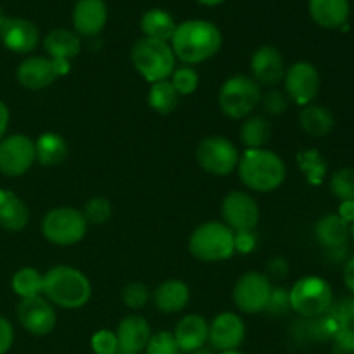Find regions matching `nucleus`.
Instances as JSON below:
<instances>
[{
  "label": "nucleus",
  "mask_w": 354,
  "mask_h": 354,
  "mask_svg": "<svg viewBox=\"0 0 354 354\" xmlns=\"http://www.w3.org/2000/svg\"><path fill=\"white\" fill-rule=\"evenodd\" d=\"M290 308L303 318H317L328 313L334 304V292L327 280L308 275L289 289Z\"/></svg>",
  "instance_id": "nucleus-7"
},
{
  "label": "nucleus",
  "mask_w": 354,
  "mask_h": 354,
  "mask_svg": "<svg viewBox=\"0 0 354 354\" xmlns=\"http://www.w3.org/2000/svg\"><path fill=\"white\" fill-rule=\"evenodd\" d=\"M261 104L265 106V111L273 116H279V114L286 113L287 107H289V99H287L286 92L277 88H270L265 95L261 97Z\"/></svg>",
  "instance_id": "nucleus-41"
},
{
  "label": "nucleus",
  "mask_w": 354,
  "mask_h": 354,
  "mask_svg": "<svg viewBox=\"0 0 354 354\" xmlns=\"http://www.w3.org/2000/svg\"><path fill=\"white\" fill-rule=\"evenodd\" d=\"M130 57L138 75L151 85L169 80L176 68V57L171 50V45L154 38L144 37L135 41Z\"/></svg>",
  "instance_id": "nucleus-4"
},
{
  "label": "nucleus",
  "mask_w": 354,
  "mask_h": 354,
  "mask_svg": "<svg viewBox=\"0 0 354 354\" xmlns=\"http://www.w3.org/2000/svg\"><path fill=\"white\" fill-rule=\"evenodd\" d=\"M223 44L220 28L206 19H187L176 24L169 45L176 59L187 66L201 64L214 57Z\"/></svg>",
  "instance_id": "nucleus-1"
},
{
  "label": "nucleus",
  "mask_w": 354,
  "mask_h": 354,
  "mask_svg": "<svg viewBox=\"0 0 354 354\" xmlns=\"http://www.w3.org/2000/svg\"><path fill=\"white\" fill-rule=\"evenodd\" d=\"M266 272H268V279L270 277H273V279H283V277L287 275V272H289V265H287L286 259L282 258H273L270 259L268 266H266Z\"/></svg>",
  "instance_id": "nucleus-46"
},
{
  "label": "nucleus",
  "mask_w": 354,
  "mask_h": 354,
  "mask_svg": "<svg viewBox=\"0 0 354 354\" xmlns=\"http://www.w3.org/2000/svg\"><path fill=\"white\" fill-rule=\"evenodd\" d=\"M35 152L38 165L45 168L59 166L68 158V142L55 131H45L35 140Z\"/></svg>",
  "instance_id": "nucleus-27"
},
{
  "label": "nucleus",
  "mask_w": 354,
  "mask_h": 354,
  "mask_svg": "<svg viewBox=\"0 0 354 354\" xmlns=\"http://www.w3.org/2000/svg\"><path fill=\"white\" fill-rule=\"evenodd\" d=\"M169 82L175 86L176 93L180 97L183 95H192L194 92L199 86V75H197L196 69L192 66H180V68H175L173 75L169 76Z\"/></svg>",
  "instance_id": "nucleus-34"
},
{
  "label": "nucleus",
  "mask_w": 354,
  "mask_h": 354,
  "mask_svg": "<svg viewBox=\"0 0 354 354\" xmlns=\"http://www.w3.org/2000/svg\"><path fill=\"white\" fill-rule=\"evenodd\" d=\"M283 86L290 102L301 107L310 106L320 90V73L308 61L294 62L289 69H286Z\"/></svg>",
  "instance_id": "nucleus-12"
},
{
  "label": "nucleus",
  "mask_w": 354,
  "mask_h": 354,
  "mask_svg": "<svg viewBox=\"0 0 354 354\" xmlns=\"http://www.w3.org/2000/svg\"><path fill=\"white\" fill-rule=\"evenodd\" d=\"M349 237H353V241H354V221L349 225Z\"/></svg>",
  "instance_id": "nucleus-52"
},
{
  "label": "nucleus",
  "mask_w": 354,
  "mask_h": 354,
  "mask_svg": "<svg viewBox=\"0 0 354 354\" xmlns=\"http://www.w3.org/2000/svg\"><path fill=\"white\" fill-rule=\"evenodd\" d=\"M223 223L232 232H254L259 223V206L254 197L242 190H232L221 203Z\"/></svg>",
  "instance_id": "nucleus-14"
},
{
  "label": "nucleus",
  "mask_w": 354,
  "mask_h": 354,
  "mask_svg": "<svg viewBox=\"0 0 354 354\" xmlns=\"http://www.w3.org/2000/svg\"><path fill=\"white\" fill-rule=\"evenodd\" d=\"M173 335H175V341L178 344L180 351L194 353L197 349H203L204 344L207 342V337H209V324L201 315L190 313L176 324Z\"/></svg>",
  "instance_id": "nucleus-21"
},
{
  "label": "nucleus",
  "mask_w": 354,
  "mask_h": 354,
  "mask_svg": "<svg viewBox=\"0 0 354 354\" xmlns=\"http://www.w3.org/2000/svg\"><path fill=\"white\" fill-rule=\"evenodd\" d=\"M272 123L259 114L245 118L241 127V140L248 149H265L272 138Z\"/></svg>",
  "instance_id": "nucleus-30"
},
{
  "label": "nucleus",
  "mask_w": 354,
  "mask_h": 354,
  "mask_svg": "<svg viewBox=\"0 0 354 354\" xmlns=\"http://www.w3.org/2000/svg\"><path fill=\"white\" fill-rule=\"evenodd\" d=\"M88 221L76 207L61 206L48 211L41 220V234L50 244L69 248L85 239Z\"/></svg>",
  "instance_id": "nucleus-8"
},
{
  "label": "nucleus",
  "mask_w": 354,
  "mask_h": 354,
  "mask_svg": "<svg viewBox=\"0 0 354 354\" xmlns=\"http://www.w3.org/2000/svg\"><path fill=\"white\" fill-rule=\"evenodd\" d=\"M334 114L325 106L310 104V106H304L299 113V127L303 128L304 133L315 138L327 137L334 130Z\"/></svg>",
  "instance_id": "nucleus-28"
},
{
  "label": "nucleus",
  "mask_w": 354,
  "mask_h": 354,
  "mask_svg": "<svg viewBox=\"0 0 354 354\" xmlns=\"http://www.w3.org/2000/svg\"><path fill=\"white\" fill-rule=\"evenodd\" d=\"M258 244V237L254 232H234V248L235 252L241 254H251Z\"/></svg>",
  "instance_id": "nucleus-44"
},
{
  "label": "nucleus",
  "mask_w": 354,
  "mask_h": 354,
  "mask_svg": "<svg viewBox=\"0 0 354 354\" xmlns=\"http://www.w3.org/2000/svg\"><path fill=\"white\" fill-rule=\"evenodd\" d=\"M261 86L248 75L230 76L221 85L218 106L230 120H245L261 104Z\"/></svg>",
  "instance_id": "nucleus-6"
},
{
  "label": "nucleus",
  "mask_w": 354,
  "mask_h": 354,
  "mask_svg": "<svg viewBox=\"0 0 354 354\" xmlns=\"http://www.w3.org/2000/svg\"><path fill=\"white\" fill-rule=\"evenodd\" d=\"M0 40L14 54H31L40 44V30L30 19L3 16L0 19Z\"/></svg>",
  "instance_id": "nucleus-16"
},
{
  "label": "nucleus",
  "mask_w": 354,
  "mask_h": 354,
  "mask_svg": "<svg viewBox=\"0 0 354 354\" xmlns=\"http://www.w3.org/2000/svg\"><path fill=\"white\" fill-rule=\"evenodd\" d=\"M190 354H213L211 351H207V349H197V351H194V353H190Z\"/></svg>",
  "instance_id": "nucleus-51"
},
{
  "label": "nucleus",
  "mask_w": 354,
  "mask_h": 354,
  "mask_svg": "<svg viewBox=\"0 0 354 354\" xmlns=\"http://www.w3.org/2000/svg\"><path fill=\"white\" fill-rule=\"evenodd\" d=\"M85 220L93 225H102L109 221L111 214H113V206L104 197H93L85 204V209L82 211Z\"/></svg>",
  "instance_id": "nucleus-37"
},
{
  "label": "nucleus",
  "mask_w": 354,
  "mask_h": 354,
  "mask_svg": "<svg viewBox=\"0 0 354 354\" xmlns=\"http://www.w3.org/2000/svg\"><path fill=\"white\" fill-rule=\"evenodd\" d=\"M2 17H3V14H2V9H0V19H2Z\"/></svg>",
  "instance_id": "nucleus-54"
},
{
  "label": "nucleus",
  "mask_w": 354,
  "mask_h": 354,
  "mask_svg": "<svg viewBox=\"0 0 354 354\" xmlns=\"http://www.w3.org/2000/svg\"><path fill=\"white\" fill-rule=\"evenodd\" d=\"M244 339L245 324L239 315L232 313V311H223L211 322L207 341L218 351H237Z\"/></svg>",
  "instance_id": "nucleus-17"
},
{
  "label": "nucleus",
  "mask_w": 354,
  "mask_h": 354,
  "mask_svg": "<svg viewBox=\"0 0 354 354\" xmlns=\"http://www.w3.org/2000/svg\"><path fill=\"white\" fill-rule=\"evenodd\" d=\"M44 48L48 57L71 62L82 50V38L68 28H55L44 38Z\"/></svg>",
  "instance_id": "nucleus-23"
},
{
  "label": "nucleus",
  "mask_w": 354,
  "mask_h": 354,
  "mask_svg": "<svg viewBox=\"0 0 354 354\" xmlns=\"http://www.w3.org/2000/svg\"><path fill=\"white\" fill-rule=\"evenodd\" d=\"M17 320L21 327L31 335L44 337L55 328L57 315H55L54 304L48 303L44 296H37L21 299L17 306Z\"/></svg>",
  "instance_id": "nucleus-15"
},
{
  "label": "nucleus",
  "mask_w": 354,
  "mask_h": 354,
  "mask_svg": "<svg viewBox=\"0 0 354 354\" xmlns=\"http://www.w3.org/2000/svg\"><path fill=\"white\" fill-rule=\"evenodd\" d=\"M315 237L318 244L328 251L344 248L349 241V223H346L339 214H327L315 225Z\"/></svg>",
  "instance_id": "nucleus-26"
},
{
  "label": "nucleus",
  "mask_w": 354,
  "mask_h": 354,
  "mask_svg": "<svg viewBox=\"0 0 354 354\" xmlns=\"http://www.w3.org/2000/svg\"><path fill=\"white\" fill-rule=\"evenodd\" d=\"M197 162L206 173L214 176H227L237 169L239 154L232 140L221 135H211L201 140L196 151Z\"/></svg>",
  "instance_id": "nucleus-9"
},
{
  "label": "nucleus",
  "mask_w": 354,
  "mask_h": 354,
  "mask_svg": "<svg viewBox=\"0 0 354 354\" xmlns=\"http://www.w3.org/2000/svg\"><path fill=\"white\" fill-rule=\"evenodd\" d=\"M330 192L339 201H354V168H342L330 178Z\"/></svg>",
  "instance_id": "nucleus-35"
},
{
  "label": "nucleus",
  "mask_w": 354,
  "mask_h": 354,
  "mask_svg": "<svg viewBox=\"0 0 354 354\" xmlns=\"http://www.w3.org/2000/svg\"><path fill=\"white\" fill-rule=\"evenodd\" d=\"M308 10L318 26L337 30L348 24L351 6L349 0H310Z\"/></svg>",
  "instance_id": "nucleus-22"
},
{
  "label": "nucleus",
  "mask_w": 354,
  "mask_h": 354,
  "mask_svg": "<svg viewBox=\"0 0 354 354\" xmlns=\"http://www.w3.org/2000/svg\"><path fill=\"white\" fill-rule=\"evenodd\" d=\"M220 354H242V353H239V351H223V353H220Z\"/></svg>",
  "instance_id": "nucleus-53"
},
{
  "label": "nucleus",
  "mask_w": 354,
  "mask_h": 354,
  "mask_svg": "<svg viewBox=\"0 0 354 354\" xmlns=\"http://www.w3.org/2000/svg\"><path fill=\"white\" fill-rule=\"evenodd\" d=\"M180 95L176 93L175 86L171 85L169 80H162V82L152 83L149 88L147 102L152 111L159 114H169L176 109L178 106Z\"/></svg>",
  "instance_id": "nucleus-31"
},
{
  "label": "nucleus",
  "mask_w": 354,
  "mask_h": 354,
  "mask_svg": "<svg viewBox=\"0 0 354 354\" xmlns=\"http://www.w3.org/2000/svg\"><path fill=\"white\" fill-rule=\"evenodd\" d=\"M107 6L104 0H76L73 7V28L80 38L97 37L107 24Z\"/></svg>",
  "instance_id": "nucleus-19"
},
{
  "label": "nucleus",
  "mask_w": 354,
  "mask_h": 354,
  "mask_svg": "<svg viewBox=\"0 0 354 354\" xmlns=\"http://www.w3.org/2000/svg\"><path fill=\"white\" fill-rule=\"evenodd\" d=\"M69 69H71L69 61L45 57V55H30L17 66L16 78L24 88L44 90L57 78L68 75Z\"/></svg>",
  "instance_id": "nucleus-10"
},
{
  "label": "nucleus",
  "mask_w": 354,
  "mask_h": 354,
  "mask_svg": "<svg viewBox=\"0 0 354 354\" xmlns=\"http://www.w3.org/2000/svg\"><path fill=\"white\" fill-rule=\"evenodd\" d=\"M339 216L346 221V223H353L354 221V201H344L339 207Z\"/></svg>",
  "instance_id": "nucleus-48"
},
{
  "label": "nucleus",
  "mask_w": 354,
  "mask_h": 354,
  "mask_svg": "<svg viewBox=\"0 0 354 354\" xmlns=\"http://www.w3.org/2000/svg\"><path fill=\"white\" fill-rule=\"evenodd\" d=\"M44 296L55 306L78 310L92 297V283L82 270L59 265L44 275Z\"/></svg>",
  "instance_id": "nucleus-3"
},
{
  "label": "nucleus",
  "mask_w": 354,
  "mask_h": 354,
  "mask_svg": "<svg viewBox=\"0 0 354 354\" xmlns=\"http://www.w3.org/2000/svg\"><path fill=\"white\" fill-rule=\"evenodd\" d=\"M37 161L35 140L24 133H12L0 140V173L21 176Z\"/></svg>",
  "instance_id": "nucleus-13"
},
{
  "label": "nucleus",
  "mask_w": 354,
  "mask_h": 354,
  "mask_svg": "<svg viewBox=\"0 0 354 354\" xmlns=\"http://www.w3.org/2000/svg\"><path fill=\"white\" fill-rule=\"evenodd\" d=\"M149 289L140 282H131L124 286L123 292H121V299H123L124 306L131 308V310H140L149 303Z\"/></svg>",
  "instance_id": "nucleus-39"
},
{
  "label": "nucleus",
  "mask_w": 354,
  "mask_h": 354,
  "mask_svg": "<svg viewBox=\"0 0 354 354\" xmlns=\"http://www.w3.org/2000/svg\"><path fill=\"white\" fill-rule=\"evenodd\" d=\"M251 78L259 86H277L286 76V62L280 50L273 45L256 48L251 57Z\"/></svg>",
  "instance_id": "nucleus-18"
},
{
  "label": "nucleus",
  "mask_w": 354,
  "mask_h": 354,
  "mask_svg": "<svg viewBox=\"0 0 354 354\" xmlns=\"http://www.w3.org/2000/svg\"><path fill=\"white\" fill-rule=\"evenodd\" d=\"M10 286L21 299L41 296L44 294V273L26 266V268H21L14 273Z\"/></svg>",
  "instance_id": "nucleus-32"
},
{
  "label": "nucleus",
  "mask_w": 354,
  "mask_h": 354,
  "mask_svg": "<svg viewBox=\"0 0 354 354\" xmlns=\"http://www.w3.org/2000/svg\"><path fill=\"white\" fill-rule=\"evenodd\" d=\"M344 283L354 294V256H351L344 265Z\"/></svg>",
  "instance_id": "nucleus-49"
},
{
  "label": "nucleus",
  "mask_w": 354,
  "mask_h": 354,
  "mask_svg": "<svg viewBox=\"0 0 354 354\" xmlns=\"http://www.w3.org/2000/svg\"><path fill=\"white\" fill-rule=\"evenodd\" d=\"M151 325L140 315H128L118 324V353L116 354H138L145 349L151 339Z\"/></svg>",
  "instance_id": "nucleus-20"
},
{
  "label": "nucleus",
  "mask_w": 354,
  "mask_h": 354,
  "mask_svg": "<svg viewBox=\"0 0 354 354\" xmlns=\"http://www.w3.org/2000/svg\"><path fill=\"white\" fill-rule=\"evenodd\" d=\"M332 354H354V332L339 330L332 339Z\"/></svg>",
  "instance_id": "nucleus-43"
},
{
  "label": "nucleus",
  "mask_w": 354,
  "mask_h": 354,
  "mask_svg": "<svg viewBox=\"0 0 354 354\" xmlns=\"http://www.w3.org/2000/svg\"><path fill=\"white\" fill-rule=\"evenodd\" d=\"M9 121H10L9 107L6 106V102H3V100H0V140L6 137V131H7V127H9Z\"/></svg>",
  "instance_id": "nucleus-47"
},
{
  "label": "nucleus",
  "mask_w": 354,
  "mask_h": 354,
  "mask_svg": "<svg viewBox=\"0 0 354 354\" xmlns=\"http://www.w3.org/2000/svg\"><path fill=\"white\" fill-rule=\"evenodd\" d=\"M30 221V211L24 201L12 190L0 189V227L9 232H19Z\"/></svg>",
  "instance_id": "nucleus-24"
},
{
  "label": "nucleus",
  "mask_w": 354,
  "mask_h": 354,
  "mask_svg": "<svg viewBox=\"0 0 354 354\" xmlns=\"http://www.w3.org/2000/svg\"><path fill=\"white\" fill-rule=\"evenodd\" d=\"M237 171L245 189L259 194L273 192L287 178L283 159L268 149H248L239 159Z\"/></svg>",
  "instance_id": "nucleus-2"
},
{
  "label": "nucleus",
  "mask_w": 354,
  "mask_h": 354,
  "mask_svg": "<svg viewBox=\"0 0 354 354\" xmlns=\"http://www.w3.org/2000/svg\"><path fill=\"white\" fill-rule=\"evenodd\" d=\"M190 301V289L182 280H166L154 290V304L162 313H178Z\"/></svg>",
  "instance_id": "nucleus-25"
},
{
  "label": "nucleus",
  "mask_w": 354,
  "mask_h": 354,
  "mask_svg": "<svg viewBox=\"0 0 354 354\" xmlns=\"http://www.w3.org/2000/svg\"><path fill=\"white\" fill-rule=\"evenodd\" d=\"M189 251L204 263L227 261L235 252L234 232L223 221H206L190 235Z\"/></svg>",
  "instance_id": "nucleus-5"
},
{
  "label": "nucleus",
  "mask_w": 354,
  "mask_h": 354,
  "mask_svg": "<svg viewBox=\"0 0 354 354\" xmlns=\"http://www.w3.org/2000/svg\"><path fill=\"white\" fill-rule=\"evenodd\" d=\"M328 315L335 320L339 330L354 332V297H344V299L334 301Z\"/></svg>",
  "instance_id": "nucleus-36"
},
{
  "label": "nucleus",
  "mask_w": 354,
  "mask_h": 354,
  "mask_svg": "<svg viewBox=\"0 0 354 354\" xmlns=\"http://www.w3.org/2000/svg\"><path fill=\"white\" fill-rule=\"evenodd\" d=\"M199 3H203V6H207V7H216L220 6V3L227 2V0H197Z\"/></svg>",
  "instance_id": "nucleus-50"
},
{
  "label": "nucleus",
  "mask_w": 354,
  "mask_h": 354,
  "mask_svg": "<svg viewBox=\"0 0 354 354\" xmlns=\"http://www.w3.org/2000/svg\"><path fill=\"white\" fill-rule=\"evenodd\" d=\"M14 327L7 318L0 317V354H6L12 348Z\"/></svg>",
  "instance_id": "nucleus-45"
},
{
  "label": "nucleus",
  "mask_w": 354,
  "mask_h": 354,
  "mask_svg": "<svg viewBox=\"0 0 354 354\" xmlns=\"http://www.w3.org/2000/svg\"><path fill=\"white\" fill-rule=\"evenodd\" d=\"M297 161H299L301 171L304 173V176H306L311 185H318V183L324 182L327 166H325L324 158L315 149H306V151L299 152Z\"/></svg>",
  "instance_id": "nucleus-33"
},
{
  "label": "nucleus",
  "mask_w": 354,
  "mask_h": 354,
  "mask_svg": "<svg viewBox=\"0 0 354 354\" xmlns=\"http://www.w3.org/2000/svg\"><path fill=\"white\" fill-rule=\"evenodd\" d=\"M140 30L145 38H154V40L168 41L169 44L176 30V23L171 14L166 12V10L151 9L142 16Z\"/></svg>",
  "instance_id": "nucleus-29"
},
{
  "label": "nucleus",
  "mask_w": 354,
  "mask_h": 354,
  "mask_svg": "<svg viewBox=\"0 0 354 354\" xmlns=\"http://www.w3.org/2000/svg\"><path fill=\"white\" fill-rule=\"evenodd\" d=\"M290 308V297L289 290L286 287H273L272 294H270V301L266 304L265 313L273 315V317H280V315L287 313Z\"/></svg>",
  "instance_id": "nucleus-40"
},
{
  "label": "nucleus",
  "mask_w": 354,
  "mask_h": 354,
  "mask_svg": "<svg viewBox=\"0 0 354 354\" xmlns=\"http://www.w3.org/2000/svg\"><path fill=\"white\" fill-rule=\"evenodd\" d=\"M92 349L95 354H116L118 353V337L116 332L99 330L92 335Z\"/></svg>",
  "instance_id": "nucleus-42"
},
{
  "label": "nucleus",
  "mask_w": 354,
  "mask_h": 354,
  "mask_svg": "<svg viewBox=\"0 0 354 354\" xmlns=\"http://www.w3.org/2000/svg\"><path fill=\"white\" fill-rule=\"evenodd\" d=\"M272 289V282H270V279L265 273L248 272L235 282L232 297H234L235 306L242 313H263L270 301Z\"/></svg>",
  "instance_id": "nucleus-11"
},
{
  "label": "nucleus",
  "mask_w": 354,
  "mask_h": 354,
  "mask_svg": "<svg viewBox=\"0 0 354 354\" xmlns=\"http://www.w3.org/2000/svg\"><path fill=\"white\" fill-rule=\"evenodd\" d=\"M147 354H180L178 344L175 341L173 332H158L151 335L147 346H145Z\"/></svg>",
  "instance_id": "nucleus-38"
}]
</instances>
